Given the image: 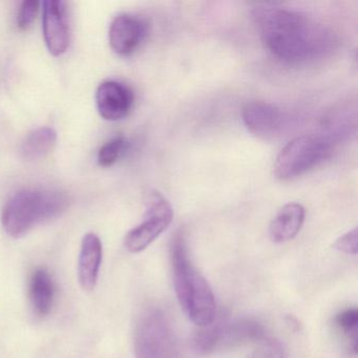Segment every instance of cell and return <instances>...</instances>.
Returning <instances> with one entry per match:
<instances>
[{"label":"cell","mask_w":358,"mask_h":358,"mask_svg":"<svg viewBox=\"0 0 358 358\" xmlns=\"http://www.w3.org/2000/svg\"><path fill=\"white\" fill-rule=\"evenodd\" d=\"M253 20L266 49L287 64H306L331 51L334 35L301 12L273 5L257 6Z\"/></svg>","instance_id":"1"},{"label":"cell","mask_w":358,"mask_h":358,"mask_svg":"<svg viewBox=\"0 0 358 358\" xmlns=\"http://www.w3.org/2000/svg\"><path fill=\"white\" fill-rule=\"evenodd\" d=\"M171 259L173 286L182 309L199 328L213 324L217 317L213 289L192 265L182 232H177L171 240Z\"/></svg>","instance_id":"2"},{"label":"cell","mask_w":358,"mask_h":358,"mask_svg":"<svg viewBox=\"0 0 358 358\" xmlns=\"http://www.w3.org/2000/svg\"><path fill=\"white\" fill-rule=\"evenodd\" d=\"M68 205V196L58 190L41 188L20 190L3 207L1 215L3 230L11 238H22L36 226L59 217Z\"/></svg>","instance_id":"3"},{"label":"cell","mask_w":358,"mask_h":358,"mask_svg":"<svg viewBox=\"0 0 358 358\" xmlns=\"http://www.w3.org/2000/svg\"><path fill=\"white\" fill-rule=\"evenodd\" d=\"M331 152L327 138L305 135L294 138L280 150L274 162V175L289 181L305 175L320 165Z\"/></svg>","instance_id":"4"},{"label":"cell","mask_w":358,"mask_h":358,"mask_svg":"<svg viewBox=\"0 0 358 358\" xmlns=\"http://www.w3.org/2000/svg\"><path fill=\"white\" fill-rule=\"evenodd\" d=\"M136 358H179L177 341L164 312L144 310L135 330Z\"/></svg>","instance_id":"5"},{"label":"cell","mask_w":358,"mask_h":358,"mask_svg":"<svg viewBox=\"0 0 358 358\" xmlns=\"http://www.w3.org/2000/svg\"><path fill=\"white\" fill-rule=\"evenodd\" d=\"M146 211L143 221L129 230L124 246L131 253L145 250L171 225L173 209L166 198L156 190L146 194Z\"/></svg>","instance_id":"6"},{"label":"cell","mask_w":358,"mask_h":358,"mask_svg":"<svg viewBox=\"0 0 358 358\" xmlns=\"http://www.w3.org/2000/svg\"><path fill=\"white\" fill-rule=\"evenodd\" d=\"M43 30L45 45L53 56H62L70 45L66 3L62 0H47L43 3Z\"/></svg>","instance_id":"7"},{"label":"cell","mask_w":358,"mask_h":358,"mask_svg":"<svg viewBox=\"0 0 358 358\" xmlns=\"http://www.w3.org/2000/svg\"><path fill=\"white\" fill-rule=\"evenodd\" d=\"M148 36V24L134 14L117 15L110 24L108 41L115 53L129 56L139 49Z\"/></svg>","instance_id":"8"},{"label":"cell","mask_w":358,"mask_h":358,"mask_svg":"<svg viewBox=\"0 0 358 358\" xmlns=\"http://www.w3.org/2000/svg\"><path fill=\"white\" fill-rule=\"evenodd\" d=\"M242 119L249 133L263 140L273 139L282 133L284 116L280 108L271 103L255 101L246 104Z\"/></svg>","instance_id":"9"},{"label":"cell","mask_w":358,"mask_h":358,"mask_svg":"<svg viewBox=\"0 0 358 358\" xmlns=\"http://www.w3.org/2000/svg\"><path fill=\"white\" fill-rule=\"evenodd\" d=\"M133 102V92L118 81H104L96 91V106L104 120L119 121L125 118L131 112Z\"/></svg>","instance_id":"10"},{"label":"cell","mask_w":358,"mask_h":358,"mask_svg":"<svg viewBox=\"0 0 358 358\" xmlns=\"http://www.w3.org/2000/svg\"><path fill=\"white\" fill-rule=\"evenodd\" d=\"M102 262V244L95 234H85L78 259V280L85 291L95 289Z\"/></svg>","instance_id":"11"},{"label":"cell","mask_w":358,"mask_h":358,"mask_svg":"<svg viewBox=\"0 0 358 358\" xmlns=\"http://www.w3.org/2000/svg\"><path fill=\"white\" fill-rule=\"evenodd\" d=\"M306 210L299 203H288L276 213L270 223L269 236L272 242L286 243L301 231L305 222Z\"/></svg>","instance_id":"12"},{"label":"cell","mask_w":358,"mask_h":358,"mask_svg":"<svg viewBox=\"0 0 358 358\" xmlns=\"http://www.w3.org/2000/svg\"><path fill=\"white\" fill-rule=\"evenodd\" d=\"M31 306L35 313L45 316L51 312L55 299V286L51 274L45 268L33 272L29 286Z\"/></svg>","instance_id":"13"},{"label":"cell","mask_w":358,"mask_h":358,"mask_svg":"<svg viewBox=\"0 0 358 358\" xmlns=\"http://www.w3.org/2000/svg\"><path fill=\"white\" fill-rule=\"evenodd\" d=\"M57 142V133L49 127L33 129L20 145V154L28 161L39 160L50 154Z\"/></svg>","instance_id":"14"},{"label":"cell","mask_w":358,"mask_h":358,"mask_svg":"<svg viewBox=\"0 0 358 358\" xmlns=\"http://www.w3.org/2000/svg\"><path fill=\"white\" fill-rule=\"evenodd\" d=\"M264 336L263 326L257 320L246 318L234 322H226L222 347L234 348L250 341L255 343Z\"/></svg>","instance_id":"15"},{"label":"cell","mask_w":358,"mask_h":358,"mask_svg":"<svg viewBox=\"0 0 358 358\" xmlns=\"http://www.w3.org/2000/svg\"><path fill=\"white\" fill-rule=\"evenodd\" d=\"M225 324L224 320H215L208 326L200 327V330L194 336V350L201 355H208L221 348Z\"/></svg>","instance_id":"16"},{"label":"cell","mask_w":358,"mask_h":358,"mask_svg":"<svg viewBox=\"0 0 358 358\" xmlns=\"http://www.w3.org/2000/svg\"><path fill=\"white\" fill-rule=\"evenodd\" d=\"M246 358H288V354L278 339L264 336L255 341V348Z\"/></svg>","instance_id":"17"},{"label":"cell","mask_w":358,"mask_h":358,"mask_svg":"<svg viewBox=\"0 0 358 358\" xmlns=\"http://www.w3.org/2000/svg\"><path fill=\"white\" fill-rule=\"evenodd\" d=\"M337 328L347 338L352 341L354 352H357L358 311L355 308H349L339 312L334 320Z\"/></svg>","instance_id":"18"},{"label":"cell","mask_w":358,"mask_h":358,"mask_svg":"<svg viewBox=\"0 0 358 358\" xmlns=\"http://www.w3.org/2000/svg\"><path fill=\"white\" fill-rule=\"evenodd\" d=\"M127 141L123 136H117L106 142L98 152V163L100 166L108 167L114 165L127 150Z\"/></svg>","instance_id":"19"},{"label":"cell","mask_w":358,"mask_h":358,"mask_svg":"<svg viewBox=\"0 0 358 358\" xmlns=\"http://www.w3.org/2000/svg\"><path fill=\"white\" fill-rule=\"evenodd\" d=\"M39 5L41 3L36 0H28V1L26 0V1L22 3L20 9H18L17 18H16L17 27L20 30H28L32 26L37 13H38Z\"/></svg>","instance_id":"20"},{"label":"cell","mask_w":358,"mask_h":358,"mask_svg":"<svg viewBox=\"0 0 358 358\" xmlns=\"http://www.w3.org/2000/svg\"><path fill=\"white\" fill-rule=\"evenodd\" d=\"M358 232L357 228L350 230L347 234L337 238L333 244V248L345 255H357Z\"/></svg>","instance_id":"21"}]
</instances>
